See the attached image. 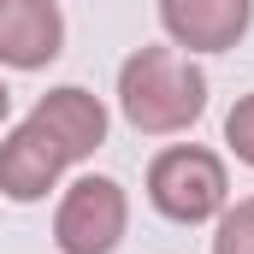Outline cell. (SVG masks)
<instances>
[{
  "label": "cell",
  "mask_w": 254,
  "mask_h": 254,
  "mask_svg": "<svg viewBox=\"0 0 254 254\" xmlns=\"http://www.w3.org/2000/svg\"><path fill=\"white\" fill-rule=\"evenodd\" d=\"M254 24V0H160V30L172 48L231 54Z\"/></svg>",
  "instance_id": "cell-5"
},
{
  "label": "cell",
  "mask_w": 254,
  "mask_h": 254,
  "mask_svg": "<svg viewBox=\"0 0 254 254\" xmlns=\"http://www.w3.org/2000/svg\"><path fill=\"white\" fill-rule=\"evenodd\" d=\"M65 172H71L65 148L36 125V119H24V125H12L0 136V195H6V201H18V207L48 201V195L60 190Z\"/></svg>",
  "instance_id": "cell-4"
},
{
  "label": "cell",
  "mask_w": 254,
  "mask_h": 254,
  "mask_svg": "<svg viewBox=\"0 0 254 254\" xmlns=\"http://www.w3.org/2000/svg\"><path fill=\"white\" fill-rule=\"evenodd\" d=\"M30 119H36V125L65 148L71 166L95 160V154L107 148V125H113L107 107H101V95H89L83 83H60V89H48V95L30 107Z\"/></svg>",
  "instance_id": "cell-7"
},
{
  "label": "cell",
  "mask_w": 254,
  "mask_h": 254,
  "mask_svg": "<svg viewBox=\"0 0 254 254\" xmlns=\"http://www.w3.org/2000/svg\"><path fill=\"white\" fill-rule=\"evenodd\" d=\"M225 148L243 166H254V95H237V107L225 113Z\"/></svg>",
  "instance_id": "cell-9"
},
{
  "label": "cell",
  "mask_w": 254,
  "mask_h": 254,
  "mask_svg": "<svg viewBox=\"0 0 254 254\" xmlns=\"http://www.w3.org/2000/svg\"><path fill=\"white\" fill-rule=\"evenodd\" d=\"M119 113L136 136H178L207 113V71L178 48H136L119 65Z\"/></svg>",
  "instance_id": "cell-1"
},
{
  "label": "cell",
  "mask_w": 254,
  "mask_h": 254,
  "mask_svg": "<svg viewBox=\"0 0 254 254\" xmlns=\"http://www.w3.org/2000/svg\"><path fill=\"white\" fill-rule=\"evenodd\" d=\"M6 113H12V89L0 83V130H6Z\"/></svg>",
  "instance_id": "cell-10"
},
{
  "label": "cell",
  "mask_w": 254,
  "mask_h": 254,
  "mask_svg": "<svg viewBox=\"0 0 254 254\" xmlns=\"http://www.w3.org/2000/svg\"><path fill=\"white\" fill-rule=\"evenodd\" d=\"M60 54H65L60 0H0V65L48 71Z\"/></svg>",
  "instance_id": "cell-6"
},
{
  "label": "cell",
  "mask_w": 254,
  "mask_h": 254,
  "mask_svg": "<svg viewBox=\"0 0 254 254\" xmlns=\"http://www.w3.org/2000/svg\"><path fill=\"white\" fill-rule=\"evenodd\" d=\"M213 254H254V195L225 201V213L213 219Z\"/></svg>",
  "instance_id": "cell-8"
},
{
  "label": "cell",
  "mask_w": 254,
  "mask_h": 254,
  "mask_svg": "<svg viewBox=\"0 0 254 254\" xmlns=\"http://www.w3.org/2000/svg\"><path fill=\"white\" fill-rule=\"evenodd\" d=\"M130 231V195L119 178L83 172L77 184H65L54 207V249L60 254H113Z\"/></svg>",
  "instance_id": "cell-3"
},
{
  "label": "cell",
  "mask_w": 254,
  "mask_h": 254,
  "mask_svg": "<svg viewBox=\"0 0 254 254\" xmlns=\"http://www.w3.org/2000/svg\"><path fill=\"white\" fill-rule=\"evenodd\" d=\"M148 201L172 225H207L231 201V172L213 148L201 142H172L148 160Z\"/></svg>",
  "instance_id": "cell-2"
}]
</instances>
